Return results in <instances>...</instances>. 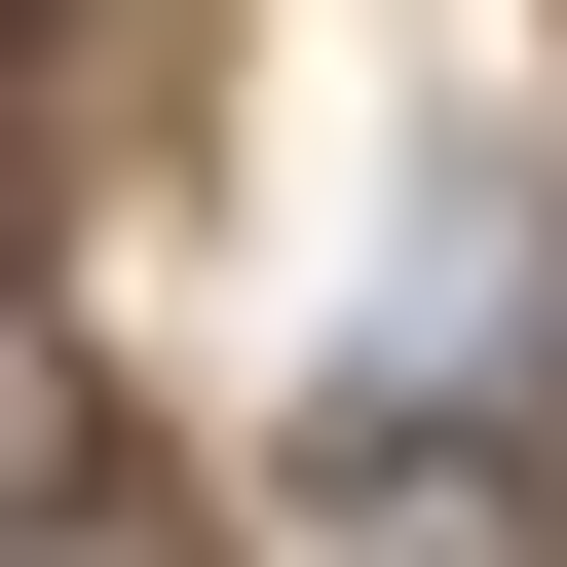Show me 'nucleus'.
I'll return each instance as SVG.
<instances>
[{"label": "nucleus", "mask_w": 567, "mask_h": 567, "mask_svg": "<svg viewBox=\"0 0 567 567\" xmlns=\"http://www.w3.org/2000/svg\"><path fill=\"white\" fill-rule=\"evenodd\" d=\"M341 567H492V492H454V454H379V492H341Z\"/></svg>", "instance_id": "f257e3e1"}]
</instances>
